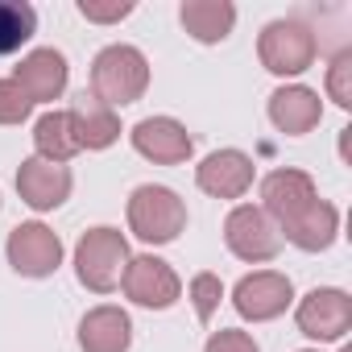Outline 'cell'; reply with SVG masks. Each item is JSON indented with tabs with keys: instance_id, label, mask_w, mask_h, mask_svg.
Listing matches in <instances>:
<instances>
[{
	"instance_id": "6da1fadb",
	"label": "cell",
	"mask_w": 352,
	"mask_h": 352,
	"mask_svg": "<svg viewBox=\"0 0 352 352\" xmlns=\"http://www.w3.org/2000/svg\"><path fill=\"white\" fill-rule=\"evenodd\" d=\"M149 87V63L137 46H104L91 63V96L108 108H124L137 104Z\"/></svg>"
},
{
	"instance_id": "7a4b0ae2",
	"label": "cell",
	"mask_w": 352,
	"mask_h": 352,
	"mask_svg": "<svg viewBox=\"0 0 352 352\" xmlns=\"http://www.w3.org/2000/svg\"><path fill=\"white\" fill-rule=\"evenodd\" d=\"M124 270H129V241L120 236V228L100 224V228H87L79 236V245H75V274H79V282L87 290L112 294L120 286Z\"/></svg>"
},
{
	"instance_id": "3957f363",
	"label": "cell",
	"mask_w": 352,
	"mask_h": 352,
	"mask_svg": "<svg viewBox=\"0 0 352 352\" xmlns=\"http://www.w3.org/2000/svg\"><path fill=\"white\" fill-rule=\"evenodd\" d=\"M129 228L145 245H170V241H179V232L187 228V204L170 187L145 183V187H137L129 195Z\"/></svg>"
},
{
	"instance_id": "277c9868",
	"label": "cell",
	"mask_w": 352,
	"mask_h": 352,
	"mask_svg": "<svg viewBox=\"0 0 352 352\" xmlns=\"http://www.w3.org/2000/svg\"><path fill=\"white\" fill-rule=\"evenodd\" d=\"M315 34L302 21H270L257 42V58L270 75H302L315 63Z\"/></svg>"
},
{
	"instance_id": "5b68a950",
	"label": "cell",
	"mask_w": 352,
	"mask_h": 352,
	"mask_svg": "<svg viewBox=\"0 0 352 352\" xmlns=\"http://www.w3.org/2000/svg\"><path fill=\"white\" fill-rule=\"evenodd\" d=\"M224 245H228L241 261L261 265V261H274V257L282 253V232H278V224H274L261 208L241 204V208H232L228 220H224Z\"/></svg>"
},
{
	"instance_id": "8992f818",
	"label": "cell",
	"mask_w": 352,
	"mask_h": 352,
	"mask_svg": "<svg viewBox=\"0 0 352 352\" xmlns=\"http://www.w3.org/2000/svg\"><path fill=\"white\" fill-rule=\"evenodd\" d=\"M290 298H294V286H290V278L278 274V270L245 274V278L236 282V290H232V307H236V315L249 319V323H270V319L286 315Z\"/></svg>"
},
{
	"instance_id": "52a82bcc",
	"label": "cell",
	"mask_w": 352,
	"mask_h": 352,
	"mask_svg": "<svg viewBox=\"0 0 352 352\" xmlns=\"http://www.w3.org/2000/svg\"><path fill=\"white\" fill-rule=\"evenodd\" d=\"M294 323H298V331L307 340H319V344L344 340L348 327H352V298L344 290H336V286H319L298 302Z\"/></svg>"
},
{
	"instance_id": "ba28073f",
	"label": "cell",
	"mask_w": 352,
	"mask_h": 352,
	"mask_svg": "<svg viewBox=\"0 0 352 352\" xmlns=\"http://www.w3.org/2000/svg\"><path fill=\"white\" fill-rule=\"evenodd\" d=\"M120 290L129 302L137 307H149V311H166L179 302L183 294V282L162 257H129V270L120 278Z\"/></svg>"
},
{
	"instance_id": "9c48e42d",
	"label": "cell",
	"mask_w": 352,
	"mask_h": 352,
	"mask_svg": "<svg viewBox=\"0 0 352 352\" xmlns=\"http://www.w3.org/2000/svg\"><path fill=\"white\" fill-rule=\"evenodd\" d=\"M5 253H9V265L21 278H50L63 265V241H58V232L46 228V224H38V220L34 224H17L9 232Z\"/></svg>"
},
{
	"instance_id": "30bf717a",
	"label": "cell",
	"mask_w": 352,
	"mask_h": 352,
	"mask_svg": "<svg viewBox=\"0 0 352 352\" xmlns=\"http://www.w3.org/2000/svg\"><path fill=\"white\" fill-rule=\"evenodd\" d=\"M71 187H75L71 170L58 166V162H46V157H38V153L25 157L21 170H17V195H21V204H30L34 212H54V208H63V204L71 199Z\"/></svg>"
},
{
	"instance_id": "8fae6325",
	"label": "cell",
	"mask_w": 352,
	"mask_h": 352,
	"mask_svg": "<svg viewBox=\"0 0 352 352\" xmlns=\"http://www.w3.org/2000/svg\"><path fill=\"white\" fill-rule=\"evenodd\" d=\"M129 137H133V149L153 166H183L195 149L191 133L174 116H145L141 124H133Z\"/></svg>"
},
{
	"instance_id": "7c38bea8",
	"label": "cell",
	"mask_w": 352,
	"mask_h": 352,
	"mask_svg": "<svg viewBox=\"0 0 352 352\" xmlns=\"http://www.w3.org/2000/svg\"><path fill=\"white\" fill-rule=\"evenodd\" d=\"M195 183L216 199H241L253 187V157L241 149H216L195 166Z\"/></svg>"
},
{
	"instance_id": "4fadbf2b",
	"label": "cell",
	"mask_w": 352,
	"mask_h": 352,
	"mask_svg": "<svg viewBox=\"0 0 352 352\" xmlns=\"http://www.w3.org/2000/svg\"><path fill=\"white\" fill-rule=\"evenodd\" d=\"M319 191H315V179L302 170H274L261 179V212L282 228L286 220H294L307 204H315Z\"/></svg>"
},
{
	"instance_id": "5bb4252c",
	"label": "cell",
	"mask_w": 352,
	"mask_h": 352,
	"mask_svg": "<svg viewBox=\"0 0 352 352\" xmlns=\"http://www.w3.org/2000/svg\"><path fill=\"white\" fill-rule=\"evenodd\" d=\"M13 79L21 83V91H25L34 104H50V100H58V96L67 91L71 67H67V58H63L54 46H46V50L25 54V58L17 63V75H13Z\"/></svg>"
},
{
	"instance_id": "9a60e30c",
	"label": "cell",
	"mask_w": 352,
	"mask_h": 352,
	"mask_svg": "<svg viewBox=\"0 0 352 352\" xmlns=\"http://www.w3.org/2000/svg\"><path fill=\"white\" fill-rule=\"evenodd\" d=\"M270 120L286 133V137H302L311 133L319 120H323V100L319 91L302 87V83H290V87H278L270 96Z\"/></svg>"
},
{
	"instance_id": "2e32d148",
	"label": "cell",
	"mask_w": 352,
	"mask_h": 352,
	"mask_svg": "<svg viewBox=\"0 0 352 352\" xmlns=\"http://www.w3.org/2000/svg\"><path fill=\"white\" fill-rule=\"evenodd\" d=\"M278 232H282L294 249H302V253H323V249H331V241H336V232H340V212H336L331 204L315 199V204H307L294 220H286Z\"/></svg>"
},
{
	"instance_id": "e0dca14e",
	"label": "cell",
	"mask_w": 352,
	"mask_h": 352,
	"mask_svg": "<svg viewBox=\"0 0 352 352\" xmlns=\"http://www.w3.org/2000/svg\"><path fill=\"white\" fill-rule=\"evenodd\" d=\"M133 319L120 307H91L79 319V348L83 352H129Z\"/></svg>"
},
{
	"instance_id": "ac0fdd59",
	"label": "cell",
	"mask_w": 352,
	"mask_h": 352,
	"mask_svg": "<svg viewBox=\"0 0 352 352\" xmlns=\"http://www.w3.org/2000/svg\"><path fill=\"white\" fill-rule=\"evenodd\" d=\"M71 124H75V137H79V149H108L116 137H120V120H116V108L100 104L96 96H79L71 104Z\"/></svg>"
},
{
	"instance_id": "d6986e66",
	"label": "cell",
	"mask_w": 352,
	"mask_h": 352,
	"mask_svg": "<svg viewBox=\"0 0 352 352\" xmlns=\"http://www.w3.org/2000/svg\"><path fill=\"white\" fill-rule=\"evenodd\" d=\"M179 21H183V30H187L195 42L216 46V42H224V38L232 34L236 9L228 5V0H187V5L179 9Z\"/></svg>"
},
{
	"instance_id": "ffe728a7",
	"label": "cell",
	"mask_w": 352,
	"mask_h": 352,
	"mask_svg": "<svg viewBox=\"0 0 352 352\" xmlns=\"http://www.w3.org/2000/svg\"><path fill=\"white\" fill-rule=\"evenodd\" d=\"M34 149H38V157L67 166V162L79 153V137H75L71 116H67V112H46V116L34 124Z\"/></svg>"
},
{
	"instance_id": "44dd1931",
	"label": "cell",
	"mask_w": 352,
	"mask_h": 352,
	"mask_svg": "<svg viewBox=\"0 0 352 352\" xmlns=\"http://www.w3.org/2000/svg\"><path fill=\"white\" fill-rule=\"evenodd\" d=\"M38 34V13L25 0H0V54H17Z\"/></svg>"
},
{
	"instance_id": "7402d4cb",
	"label": "cell",
	"mask_w": 352,
	"mask_h": 352,
	"mask_svg": "<svg viewBox=\"0 0 352 352\" xmlns=\"http://www.w3.org/2000/svg\"><path fill=\"white\" fill-rule=\"evenodd\" d=\"M327 100L340 108H352V50L336 54L327 67Z\"/></svg>"
},
{
	"instance_id": "603a6c76",
	"label": "cell",
	"mask_w": 352,
	"mask_h": 352,
	"mask_svg": "<svg viewBox=\"0 0 352 352\" xmlns=\"http://www.w3.org/2000/svg\"><path fill=\"white\" fill-rule=\"evenodd\" d=\"M220 298H224V282H220L216 274H195V278H191V302H195L199 323H208V319L216 315Z\"/></svg>"
},
{
	"instance_id": "cb8c5ba5",
	"label": "cell",
	"mask_w": 352,
	"mask_h": 352,
	"mask_svg": "<svg viewBox=\"0 0 352 352\" xmlns=\"http://www.w3.org/2000/svg\"><path fill=\"white\" fill-rule=\"evenodd\" d=\"M34 112V100L21 91L17 79H0V124H21Z\"/></svg>"
},
{
	"instance_id": "d4e9b609",
	"label": "cell",
	"mask_w": 352,
	"mask_h": 352,
	"mask_svg": "<svg viewBox=\"0 0 352 352\" xmlns=\"http://www.w3.org/2000/svg\"><path fill=\"white\" fill-rule=\"evenodd\" d=\"M79 13L87 21H100V25H112V21H124L133 13V0H112V5H100V0H79Z\"/></svg>"
},
{
	"instance_id": "484cf974",
	"label": "cell",
	"mask_w": 352,
	"mask_h": 352,
	"mask_svg": "<svg viewBox=\"0 0 352 352\" xmlns=\"http://www.w3.org/2000/svg\"><path fill=\"white\" fill-rule=\"evenodd\" d=\"M204 352H261L257 340L249 331H236V327H224V331H212L208 348Z\"/></svg>"
},
{
	"instance_id": "4316f807",
	"label": "cell",
	"mask_w": 352,
	"mask_h": 352,
	"mask_svg": "<svg viewBox=\"0 0 352 352\" xmlns=\"http://www.w3.org/2000/svg\"><path fill=\"white\" fill-rule=\"evenodd\" d=\"M340 352H352V348H340Z\"/></svg>"
},
{
	"instance_id": "83f0119b",
	"label": "cell",
	"mask_w": 352,
	"mask_h": 352,
	"mask_svg": "<svg viewBox=\"0 0 352 352\" xmlns=\"http://www.w3.org/2000/svg\"><path fill=\"white\" fill-rule=\"evenodd\" d=\"M302 352H315V348H302Z\"/></svg>"
}]
</instances>
